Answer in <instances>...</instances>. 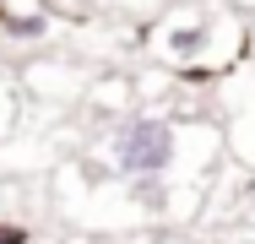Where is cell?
Segmentation results:
<instances>
[{
	"instance_id": "cell-1",
	"label": "cell",
	"mask_w": 255,
	"mask_h": 244,
	"mask_svg": "<svg viewBox=\"0 0 255 244\" xmlns=\"http://www.w3.org/2000/svg\"><path fill=\"white\" fill-rule=\"evenodd\" d=\"M109 163L125 179H163V168L174 163V125L152 120V114L125 120L114 130V141H109Z\"/></svg>"
},
{
	"instance_id": "cell-2",
	"label": "cell",
	"mask_w": 255,
	"mask_h": 244,
	"mask_svg": "<svg viewBox=\"0 0 255 244\" xmlns=\"http://www.w3.org/2000/svg\"><path fill=\"white\" fill-rule=\"evenodd\" d=\"M168 49H174V54H201L206 49V27H174V33H168Z\"/></svg>"
},
{
	"instance_id": "cell-3",
	"label": "cell",
	"mask_w": 255,
	"mask_h": 244,
	"mask_svg": "<svg viewBox=\"0 0 255 244\" xmlns=\"http://www.w3.org/2000/svg\"><path fill=\"white\" fill-rule=\"evenodd\" d=\"M11 33L16 38H38L44 33V16H11Z\"/></svg>"
},
{
	"instance_id": "cell-4",
	"label": "cell",
	"mask_w": 255,
	"mask_h": 244,
	"mask_svg": "<svg viewBox=\"0 0 255 244\" xmlns=\"http://www.w3.org/2000/svg\"><path fill=\"white\" fill-rule=\"evenodd\" d=\"M0 244H27V234L22 228H0Z\"/></svg>"
}]
</instances>
